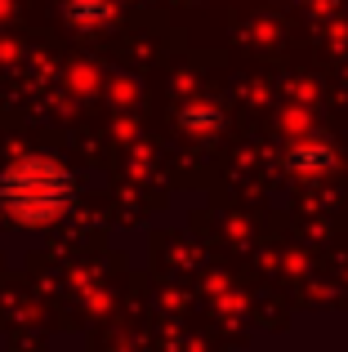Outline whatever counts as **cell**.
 I'll list each match as a JSON object with an SVG mask.
<instances>
[{"instance_id":"obj_1","label":"cell","mask_w":348,"mask_h":352,"mask_svg":"<svg viewBox=\"0 0 348 352\" xmlns=\"http://www.w3.org/2000/svg\"><path fill=\"white\" fill-rule=\"evenodd\" d=\"M76 201V179L50 156H18L0 170V210L18 228H50Z\"/></svg>"},{"instance_id":"obj_2","label":"cell","mask_w":348,"mask_h":352,"mask_svg":"<svg viewBox=\"0 0 348 352\" xmlns=\"http://www.w3.org/2000/svg\"><path fill=\"white\" fill-rule=\"evenodd\" d=\"M335 165V147L322 143V138H304L286 152V170L290 174H304V179H317V174H331Z\"/></svg>"},{"instance_id":"obj_3","label":"cell","mask_w":348,"mask_h":352,"mask_svg":"<svg viewBox=\"0 0 348 352\" xmlns=\"http://www.w3.org/2000/svg\"><path fill=\"white\" fill-rule=\"evenodd\" d=\"M63 18H67L76 32H103L116 18V5L112 0H67V5H63Z\"/></svg>"},{"instance_id":"obj_4","label":"cell","mask_w":348,"mask_h":352,"mask_svg":"<svg viewBox=\"0 0 348 352\" xmlns=\"http://www.w3.org/2000/svg\"><path fill=\"white\" fill-rule=\"evenodd\" d=\"M183 125H188L197 138H210L219 125H224V112H219V107H210V103H192L188 112H183Z\"/></svg>"}]
</instances>
